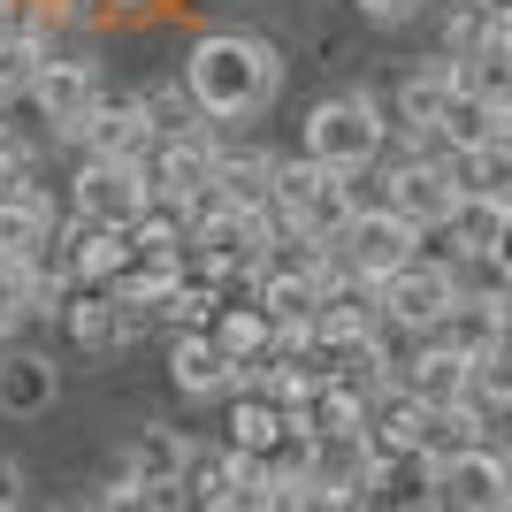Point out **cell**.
<instances>
[{"instance_id": "cell-1", "label": "cell", "mask_w": 512, "mask_h": 512, "mask_svg": "<svg viewBox=\"0 0 512 512\" xmlns=\"http://www.w3.org/2000/svg\"><path fill=\"white\" fill-rule=\"evenodd\" d=\"M176 77H184L192 107L214 130H237V123H260V115L283 100L291 62H283V46L260 39V31H199V39L184 46V69H176Z\"/></svg>"}, {"instance_id": "cell-2", "label": "cell", "mask_w": 512, "mask_h": 512, "mask_svg": "<svg viewBox=\"0 0 512 512\" xmlns=\"http://www.w3.org/2000/svg\"><path fill=\"white\" fill-rule=\"evenodd\" d=\"M390 130H398V123H390V107L375 100V92H329V100L306 107L299 153H306V161H321V169L367 176V169H383Z\"/></svg>"}, {"instance_id": "cell-3", "label": "cell", "mask_w": 512, "mask_h": 512, "mask_svg": "<svg viewBox=\"0 0 512 512\" xmlns=\"http://www.w3.org/2000/svg\"><path fill=\"white\" fill-rule=\"evenodd\" d=\"M360 207H367L360 176L321 169V161H306V153H283V161H276L268 214H276V230H283V237H337Z\"/></svg>"}, {"instance_id": "cell-4", "label": "cell", "mask_w": 512, "mask_h": 512, "mask_svg": "<svg viewBox=\"0 0 512 512\" xmlns=\"http://www.w3.org/2000/svg\"><path fill=\"white\" fill-rule=\"evenodd\" d=\"M421 253H428V237L413 230L398 207H383V199H367V207L337 230V268H344V276H360V283H390Z\"/></svg>"}, {"instance_id": "cell-5", "label": "cell", "mask_w": 512, "mask_h": 512, "mask_svg": "<svg viewBox=\"0 0 512 512\" xmlns=\"http://www.w3.org/2000/svg\"><path fill=\"white\" fill-rule=\"evenodd\" d=\"M375 199L383 207H398L421 237H436L459 214V176H451V153H398V161H383V184H375Z\"/></svg>"}, {"instance_id": "cell-6", "label": "cell", "mask_w": 512, "mask_h": 512, "mask_svg": "<svg viewBox=\"0 0 512 512\" xmlns=\"http://www.w3.org/2000/svg\"><path fill=\"white\" fill-rule=\"evenodd\" d=\"M375 299H383V321L398 337H436V321L459 306V268L444 253H421L413 268H398L390 283H375Z\"/></svg>"}, {"instance_id": "cell-7", "label": "cell", "mask_w": 512, "mask_h": 512, "mask_svg": "<svg viewBox=\"0 0 512 512\" xmlns=\"http://www.w3.org/2000/svg\"><path fill=\"white\" fill-rule=\"evenodd\" d=\"M153 207V169L146 161H77V176H69V214H85V222H115V230H130L138 214Z\"/></svg>"}, {"instance_id": "cell-8", "label": "cell", "mask_w": 512, "mask_h": 512, "mask_svg": "<svg viewBox=\"0 0 512 512\" xmlns=\"http://www.w3.org/2000/svg\"><path fill=\"white\" fill-rule=\"evenodd\" d=\"M100 62L92 54H46L39 77H31V107H39L46 138H77L85 130V115L100 107Z\"/></svg>"}, {"instance_id": "cell-9", "label": "cell", "mask_w": 512, "mask_h": 512, "mask_svg": "<svg viewBox=\"0 0 512 512\" xmlns=\"http://www.w3.org/2000/svg\"><path fill=\"white\" fill-rule=\"evenodd\" d=\"M214 161H222V130H214V123L161 138V146H153V161H146V169H153V199L192 214L199 199L214 192Z\"/></svg>"}, {"instance_id": "cell-10", "label": "cell", "mask_w": 512, "mask_h": 512, "mask_svg": "<svg viewBox=\"0 0 512 512\" xmlns=\"http://www.w3.org/2000/svg\"><path fill=\"white\" fill-rule=\"evenodd\" d=\"M436 505L444 512H505L512 505V459L505 444H474L459 459H436Z\"/></svg>"}, {"instance_id": "cell-11", "label": "cell", "mask_w": 512, "mask_h": 512, "mask_svg": "<svg viewBox=\"0 0 512 512\" xmlns=\"http://www.w3.org/2000/svg\"><path fill=\"white\" fill-rule=\"evenodd\" d=\"M77 146H85L92 161H153L161 130H153L138 92H100V107H92L85 130H77Z\"/></svg>"}, {"instance_id": "cell-12", "label": "cell", "mask_w": 512, "mask_h": 512, "mask_svg": "<svg viewBox=\"0 0 512 512\" xmlns=\"http://www.w3.org/2000/svg\"><path fill=\"white\" fill-rule=\"evenodd\" d=\"M62 329H69V344H77L85 360H115V352H130V344L146 337V314H130L115 291H69Z\"/></svg>"}, {"instance_id": "cell-13", "label": "cell", "mask_w": 512, "mask_h": 512, "mask_svg": "<svg viewBox=\"0 0 512 512\" xmlns=\"http://www.w3.org/2000/svg\"><path fill=\"white\" fill-rule=\"evenodd\" d=\"M169 383L192 406H222V398L245 390V367L214 344V329H192V337H169Z\"/></svg>"}, {"instance_id": "cell-14", "label": "cell", "mask_w": 512, "mask_h": 512, "mask_svg": "<svg viewBox=\"0 0 512 512\" xmlns=\"http://www.w3.org/2000/svg\"><path fill=\"white\" fill-rule=\"evenodd\" d=\"M352 512H436V459L406 451V459H375L352 490Z\"/></svg>"}, {"instance_id": "cell-15", "label": "cell", "mask_w": 512, "mask_h": 512, "mask_svg": "<svg viewBox=\"0 0 512 512\" xmlns=\"http://www.w3.org/2000/svg\"><path fill=\"white\" fill-rule=\"evenodd\" d=\"M62 398V360L39 344H0V413L8 421H39Z\"/></svg>"}, {"instance_id": "cell-16", "label": "cell", "mask_w": 512, "mask_h": 512, "mask_svg": "<svg viewBox=\"0 0 512 512\" xmlns=\"http://www.w3.org/2000/svg\"><path fill=\"white\" fill-rule=\"evenodd\" d=\"M123 459H130L138 482H153V490H184L192 467H199V436H192V428H176V421H146L123 444Z\"/></svg>"}, {"instance_id": "cell-17", "label": "cell", "mask_w": 512, "mask_h": 512, "mask_svg": "<svg viewBox=\"0 0 512 512\" xmlns=\"http://www.w3.org/2000/svg\"><path fill=\"white\" fill-rule=\"evenodd\" d=\"M321 291H329V276H314V268H291V260H268V268L253 276V291H245V299H253L260 314L276 321V329H314Z\"/></svg>"}, {"instance_id": "cell-18", "label": "cell", "mask_w": 512, "mask_h": 512, "mask_svg": "<svg viewBox=\"0 0 512 512\" xmlns=\"http://www.w3.org/2000/svg\"><path fill=\"white\" fill-rule=\"evenodd\" d=\"M451 92H459L451 54H428V62H413L406 77H398V92H390V123H398V130H436V115L451 107Z\"/></svg>"}, {"instance_id": "cell-19", "label": "cell", "mask_w": 512, "mask_h": 512, "mask_svg": "<svg viewBox=\"0 0 512 512\" xmlns=\"http://www.w3.org/2000/svg\"><path fill=\"white\" fill-rule=\"evenodd\" d=\"M398 390H413L428 413H444V406H467V360L451 352V344L421 337L406 352V367H398Z\"/></svg>"}, {"instance_id": "cell-20", "label": "cell", "mask_w": 512, "mask_h": 512, "mask_svg": "<svg viewBox=\"0 0 512 512\" xmlns=\"http://www.w3.org/2000/svg\"><path fill=\"white\" fill-rule=\"evenodd\" d=\"M62 230V214L39 184H16V192H0V260H39Z\"/></svg>"}, {"instance_id": "cell-21", "label": "cell", "mask_w": 512, "mask_h": 512, "mask_svg": "<svg viewBox=\"0 0 512 512\" xmlns=\"http://www.w3.org/2000/svg\"><path fill=\"white\" fill-rule=\"evenodd\" d=\"M421 436H428V406L413 398V390H375L367 398V451L375 459H406V451H421Z\"/></svg>"}, {"instance_id": "cell-22", "label": "cell", "mask_w": 512, "mask_h": 512, "mask_svg": "<svg viewBox=\"0 0 512 512\" xmlns=\"http://www.w3.org/2000/svg\"><path fill=\"white\" fill-rule=\"evenodd\" d=\"M436 344H451L459 360L497 352V344H505V299H497V291H459V306L436 321Z\"/></svg>"}, {"instance_id": "cell-23", "label": "cell", "mask_w": 512, "mask_h": 512, "mask_svg": "<svg viewBox=\"0 0 512 512\" xmlns=\"http://www.w3.org/2000/svg\"><path fill=\"white\" fill-rule=\"evenodd\" d=\"M276 161H283V153H268V146L222 138V161H214V199H222V207H268Z\"/></svg>"}, {"instance_id": "cell-24", "label": "cell", "mask_w": 512, "mask_h": 512, "mask_svg": "<svg viewBox=\"0 0 512 512\" xmlns=\"http://www.w3.org/2000/svg\"><path fill=\"white\" fill-rule=\"evenodd\" d=\"M505 230H512L505 207H490V199H459V214H451L436 237H444V260H451V268H474V260H497Z\"/></svg>"}, {"instance_id": "cell-25", "label": "cell", "mask_w": 512, "mask_h": 512, "mask_svg": "<svg viewBox=\"0 0 512 512\" xmlns=\"http://www.w3.org/2000/svg\"><path fill=\"white\" fill-rule=\"evenodd\" d=\"M283 428H291V413H283L276 398H260V390H237V398H222V444H230V451H253V459H268V451L283 444Z\"/></svg>"}, {"instance_id": "cell-26", "label": "cell", "mask_w": 512, "mask_h": 512, "mask_svg": "<svg viewBox=\"0 0 512 512\" xmlns=\"http://www.w3.org/2000/svg\"><path fill=\"white\" fill-rule=\"evenodd\" d=\"M214 344H222V352H230V360L253 375V367L276 360V321L260 314L253 299H237V306H222V314H214Z\"/></svg>"}, {"instance_id": "cell-27", "label": "cell", "mask_w": 512, "mask_h": 512, "mask_svg": "<svg viewBox=\"0 0 512 512\" xmlns=\"http://www.w3.org/2000/svg\"><path fill=\"white\" fill-rule=\"evenodd\" d=\"M451 176H459L467 199H490V207L512 214V138H490V146H474V153H451Z\"/></svg>"}, {"instance_id": "cell-28", "label": "cell", "mask_w": 512, "mask_h": 512, "mask_svg": "<svg viewBox=\"0 0 512 512\" xmlns=\"http://www.w3.org/2000/svg\"><path fill=\"white\" fill-rule=\"evenodd\" d=\"M451 69H459V92H467V100L497 107V115L512 107V39H490V46H474V54H459Z\"/></svg>"}, {"instance_id": "cell-29", "label": "cell", "mask_w": 512, "mask_h": 512, "mask_svg": "<svg viewBox=\"0 0 512 512\" xmlns=\"http://www.w3.org/2000/svg\"><path fill=\"white\" fill-rule=\"evenodd\" d=\"M222 306H230V291L184 268V276L169 283V299H161V329H169V337H192V329H214V314H222Z\"/></svg>"}, {"instance_id": "cell-30", "label": "cell", "mask_w": 512, "mask_h": 512, "mask_svg": "<svg viewBox=\"0 0 512 512\" xmlns=\"http://www.w3.org/2000/svg\"><path fill=\"white\" fill-rule=\"evenodd\" d=\"M367 467H375V451H367V428H352V436H314V467H306V474H314L321 490L352 497Z\"/></svg>"}, {"instance_id": "cell-31", "label": "cell", "mask_w": 512, "mask_h": 512, "mask_svg": "<svg viewBox=\"0 0 512 512\" xmlns=\"http://www.w3.org/2000/svg\"><path fill=\"white\" fill-rule=\"evenodd\" d=\"M444 153H474V146H490V138H505V115L482 100H467V92H451V107L436 115V130H428Z\"/></svg>"}, {"instance_id": "cell-32", "label": "cell", "mask_w": 512, "mask_h": 512, "mask_svg": "<svg viewBox=\"0 0 512 512\" xmlns=\"http://www.w3.org/2000/svg\"><path fill=\"white\" fill-rule=\"evenodd\" d=\"M497 436V421L482 406H444V413H428V436H421V451L428 459H459V451H474V444H490Z\"/></svg>"}, {"instance_id": "cell-33", "label": "cell", "mask_w": 512, "mask_h": 512, "mask_svg": "<svg viewBox=\"0 0 512 512\" xmlns=\"http://www.w3.org/2000/svg\"><path fill=\"white\" fill-rule=\"evenodd\" d=\"M299 421L314 428V436H352V428H367V398L344 383H314V398L299 406Z\"/></svg>"}, {"instance_id": "cell-34", "label": "cell", "mask_w": 512, "mask_h": 512, "mask_svg": "<svg viewBox=\"0 0 512 512\" xmlns=\"http://www.w3.org/2000/svg\"><path fill=\"white\" fill-rule=\"evenodd\" d=\"M467 398L490 413V421H512V344H497V352L467 360Z\"/></svg>"}, {"instance_id": "cell-35", "label": "cell", "mask_w": 512, "mask_h": 512, "mask_svg": "<svg viewBox=\"0 0 512 512\" xmlns=\"http://www.w3.org/2000/svg\"><path fill=\"white\" fill-rule=\"evenodd\" d=\"M46 54H54V46H31V39H8V31H0V107L31 100V77H39Z\"/></svg>"}, {"instance_id": "cell-36", "label": "cell", "mask_w": 512, "mask_h": 512, "mask_svg": "<svg viewBox=\"0 0 512 512\" xmlns=\"http://www.w3.org/2000/svg\"><path fill=\"white\" fill-rule=\"evenodd\" d=\"M138 100H146V115H153V130H161V138H176V130H199V123H207V115L192 107V92H184V77H169V85H146Z\"/></svg>"}, {"instance_id": "cell-37", "label": "cell", "mask_w": 512, "mask_h": 512, "mask_svg": "<svg viewBox=\"0 0 512 512\" xmlns=\"http://www.w3.org/2000/svg\"><path fill=\"white\" fill-rule=\"evenodd\" d=\"M268 512H352V497L321 490L314 474H306V482H276V497H268Z\"/></svg>"}, {"instance_id": "cell-38", "label": "cell", "mask_w": 512, "mask_h": 512, "mask_svg": "<svg viewBox=\"0 0 512 512\" xmlns=\"http://www.w3.org/2000/svg\"><path fill=\"white\" fill-rule=\"evenodd\" d=\"M474 46H490V23L474 16V0H451V16H444V54L459 62V54H474Z\"/></svg>"}, {"instance_id": "cell-39", "label": "cell", "mask_w": 512, "mask_h": 512, "mask_svg": "<svg viewBox=\"0 0 512 512\" xmlns=\"http://www.w3.org/2000/svg\"><path fill=\"white\" fill-rule=\"evenodd\" d=\"M367 23H383V31H398V23H413V16H428V0H352Z\"/></svg>"}, {"instance_id": "cell-40", "label": "cell", "mask_w": 512, "mask_h": 512, "mask_svg": "<svg viewBox=\"0 0 512 512\" xmlns=\"http://www.w3.org/2000/svg\"><path fill=\"white\" fill-rule=\"evenodd\" d=\"M161 8H176V0H100V23H146Z\"/></svg>"}, {"instance_id": "cell-41", "label": "cell", "mask_w": 512, "mask_h": 512, "mask_svg": "<svg viewBox=\"0 0 512 512\" xmlns=\"http://www.w3.org/2000/svg\"><path fill=\"white\" fill-rule=\"evenodd\" d=\"M0 505L23 512V459H8V451H0Z\"/></svg>"}, {"instance_id": "cell-42", "label": "cell", "mask_w": 512, "mask_h": 512, "mask_svg": "<svg viewBox=\"0 0 512 512\" xmlns=\"http://www.w3.org/2000/svg\"><path fill=\"white\" fill-rule=\"evenodd\" d=\"M474 16L490 23V39H512V0H474Z\"/></svg>"}, {"instance_id": "cell-43", "label": "cell", "mask_w": 512, "mask_h": 512, "mask_svg": "<svg viewBox=\"0 0 512 512\" xmlns=\"http://www.w3.org/2000/svg\"><path fill=\"white\" fill-rule=\"evenodd\" d=\"M497 444H505V459H512V421H497Z\"/></svg>"}, {"instance_id": "cell-44", "label": "cell", "mask_w": 512, "mask_h": 512, "mask_svg": "<svg viewBox=\"0 0 512 512\" xmlns=\"http://www.w3.org/2000/svg\"><path fill=\"white\" fill-rule=\"evenodd\" d=\"M54 512H92V505H54Z\"/></svg>"}, {"instance_id": "cell-45", "label": "cell", "mask_w": 512, "mask_h": 512, "mask_svg": "<svg viewBox=\"0 0 512 512\" xmlns=\"http://www.w3.org/2000/svg\"><path fill=\"white\" fill-rule=\"evenodd\" d=\"M505 138H512V107H505Z\"/></svg>"}, {"instance_id": "cell-46", "label": "cell", "mask_w": 512, "mask_h": 512, "mask_svg": "<svg viewBox=\"0 0 512 512\" xmlns=\"http://www.w3.org/2000/svg\"><path fill=\"white\" fill-rule=\"evenodd\" d=\"M0 512H16V505H0Z\"/></svg>"}]
</instances>
